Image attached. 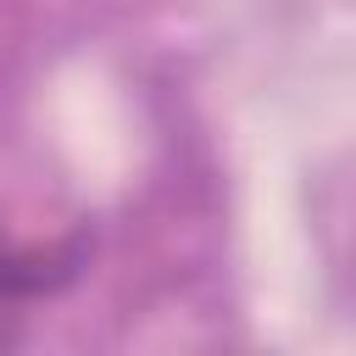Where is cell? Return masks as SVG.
Returning a JSON list of instances; mask_svg holds the SVG:
<instances>
[{"mask_svg":"<svg viewBox=\"0 0 356 356\" xmlns=\"http://www.w3.org/2000/svg\"><path fill=\"white\" fill-rule=\"evenodd\" d=\"M6 339H11V323H6V317H0V345H6Z\"/></svg>","mask_w":356,"mask_h":356,"instance_id":"cell-1","label":"cell"}]
</instances>
